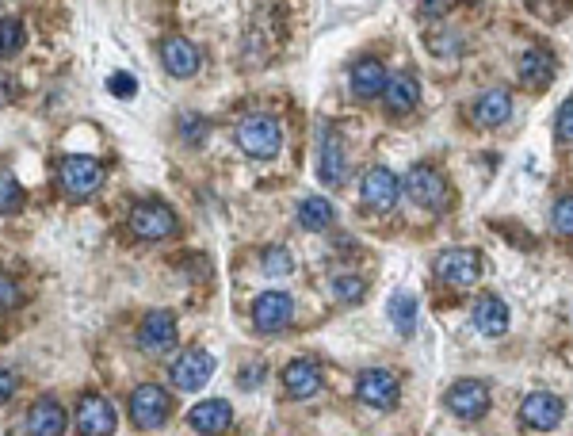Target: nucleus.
Segmentation results:
<instances>
[{
  "label": "nucleus",
  "mask_w": 573,
  "mask_h": 436,
  "mask_svg": "<svg viewBox=\"0 0 573 436\" xmlns=\"http://www.w3.org/2000/svg\"><path fill=\"white\" fill-rule=\"evenodd\" d=\"M237 150L256 157V161H268L283 150V127H279L276 115H245L237 123Z\"/></svg>",
  "instance_id": "nucleus-1"
},
{
  "label": "nucleus",
  "mask_w": 573,
  "mask_h": 436,
  "mask_svg": "<svg viewBox=\"0 0 573 436\" xmlns=\"http://www.w3.org/2000/svg\"><path fill=\"white\" fill-rule=\"evenodd\" d=\"M58 180H62L65 196L69 199H88L100 192V184H104V165L100 161H92V157H81V153H73V157H62V165H58Z\"/></svg>",
  "instance_id": "nucleus-2"
},
{
  "label": "nucleus",
  "mask_w": 573,
  "mask_h": 436,
  "mask_svg": "<svg viewBox=\"0 0 573 436\" xmlns=\"http://www.w3.org/2000/svg\"><path fill=\"white\" fill-rule=\"evenodd\" d=\"M172 414V398L165 394V387L157 383H142L138 391L130 394V421L142 429V433H153L161 429Z\"/></svg>",
  "instance_id": "nucleus-3"
},
{
  "label": "nucleus",
  "mask_w": 573,
  "mask_h": 436,
  "mask_svg": "<svg viewBox=\"0 0 573 436\" xmlns=\"http://www.w3.org/2000/svg\"><path fill=\"white\" fill-rule=\"evenodd\" d=\"M436 276L447 287H474L482 280V253L478 249H444L436 257Z\"/></svg>",
  "instance_id": "nucleus-4"
},
{
  "label": "nucleus",
  "mask_w": 573,
  "mask_h": 436,
  "mask_svg": "<svg viewBox=\"0 0 573 436\" xmlns=\"http://www.w3.org/2000/svg\"><path fill=\"white\" fill-rule=\"evenodd\" d=\"M291 318H295V299L287 291H264L253 303V326L264 337L283 333V329L291 326Z\"/></svg>",
  "instance_id": "nucleus-5"
},
{
  "label": "nucleus",
  "mask_w": 573,
  "mask_h": 436,
  "mask_svg": "<svg viewBox=\"0 0 573 436\" xmlns=\"http://www.w3.org/2000/svg\"><path fill=\"white\" fill-rule=\"evenodd\" d=\"M402 192L417 207H428V211H440L447 207V180L436 169H428V165H417V169H409V176L402 180Z\"/></svg>",
  "instance_id": "nucleus-6"
},
{
  "label": "nucleus",
  "mask_w": 573,
  "mask_h": 436,
  "mask_svg": "<svg viewBox=\"0 0 573 436\" xmlns=\"http://www.w3.org/2000/svg\"><path fill=\"white\" fill-rule=\"evenodd\" d=\"M130 234L138 241H165L176 234V215L165 203H138L130 211Z\"/></svg>",
  "instance_id": "nucleus-7"
},
{
  "label": "nucleus",
  "mask_w": 573,
  "mask_h": 436,
  "mask_svg": "<svg viewBox=\"0 0 573 436\" xmlns=\"http://www.w3.org/2000/svg\"><path fill=\"white\" fill-rule=\"evenodd\" d=\"M211 375H214V356L211 352H203V349H184V356L172 364L169 371V379H172V387L176 391H203L207 383H211Z\"/></svg>",
  "instance_id": "nucleus-8"
},
{
  "label": "nucleus",
  "mask_w": 573,
  "mask_h": 436,
  "mask_svg": "<svg viewBox=\"0 0 573 436\" xmlns=\"http://www.w3.org/2000/svg\"><path fill=\"white\" fill-rule=\"evenodd\" d=\"M444 406L463 421H482L489 410V387L478 379H459L451 391L444 394Z\"/></svg>",
  "instance_id": "nucleus-9"
},
{
  "label": "nucleus",
  "mask_w": 573,
  "mask_h": 436,
  "mask_svg": "<svg viewBox=\"0 0 573 436\" xmlns=\"http://www.w3.org/2000/svg\"><path fill=\"white\" fill-rule=\"evenodd\" d=\"M562 414H566V406H562V398L551 391H535L520 402V421H524L528 429H535V433L558 429V425H562Z\"/></svg>",
  "instance_id": "nucleus-10"
},
{
  "label": "nucleus",
  "mask_w": 573,
  "mask_h": 436,
  "mask_svg": "<svg viewBox=\"0 0 573 436\" xmlns=\"http://www.w3.org/2000/svg\"><path fill=\"white\" fill-rule=\"evenodd\" d=\"M398 196H402V180L390 169H382V165L367 169V176L360 180V199L363 207H371V211H390L398 203Z\"/></svg>",
  "instance_id": "nucleus-11"
},
{
  "label": "nucleus",
  "mask_w": 573,
  "mask_h": 436,
  "mask_svg": "<svg viewBox=\"0 0 573 436\" xmlns=\"http://www.w3.org/2000/svg\"><path fill=\"white\" fill-rule=\"evenodd\" d=\"M73 425H77V433H85V436H107L119 429L115 410H111V402H107L104 394H85V398L77 402Z\"/></svg>",
  "instance_id": "nucleus-12"
},
{
  "label": "nucleus",
  "mask_w": 573,
  "mask_h": 436,
  "mask_svg": "<svg viewBox=\"0 0 573 436\" xmlns=\"http://www.w3.org/2000/svg\"><path fill=\"white\" fill-rule=\"evenodd\" d=\"M176 345V318L169 310H153L138 326V349L146 356H165Z\"/></svg>",
  "instance_id": "nucleus-13"
},
{
  "label": "nucleus",
  "mask_w": 573,
  "mask_h": 436,
  "mask_svg": "<svg viewBox=\"0 0 573 436\" xmlns=\"http://www.w3.org/2000/svg\"><path fill=\"white\" fill-rule=\"evenodd\" d=\"M356 394H360L363 406H375V410H394V406H398V394H402V387H398V379H394L390 371L371 368V371H363V375H360Z\"/></svg>",
  "instance_id": "nucleus-14"
},
{
  "label": "nucleus",
  "mask_w": 573,
  "mask_h": 436,
  "mask_svg": "<svg viewBox=\"0 0 573 436\" xmlns=\"http://www.w3.org/2000/svg\"><path fill=\"white\" fill-rule=\"evenodd\" d=\"M23 429L31 436H62L69 429V414L58 398H39L23 417Z\"/></svg>",
  "instance_id": "nucleus-15"
},
{
  "label": "nucleus",
  "mask_w": 573,
  "mask_h": 436,
  "mask_svg": "<svg viewBox=\"0 0 573 436\" xmlns=\"http://www.w3.org/2000/svg\"><path fill=\"white\" fill-rule=\"evenodd\" d=\"M554 73H558V62H554L551 50H543V46H531V50H524V54L516 58V77H520V85L535 88V92L551 85Z\"/></svg>",
  "instance_id": "nucleus-16"
},
{
  "label": "nucleus",
  "mask_w": 573,
  "mask_h": 436,
  "mask_svg": "<svg viewBox=\"0 0 573 436\" xmlns=\"http://www.w3.org/2000/svg\"><path fill=\"white\" fill-rule=\"evenodd\" d=\"M321 387H325V375H321V368L314 360H291L283 368V391L291 394V398H298V402L321 394Z\"/></svg>",
  "instance_id": "nucleus-17"
},
{
  "label": "nucleus",
  "mask_w": 573,
  "mask_h": 436,
  "mask_svg": "<svg viewBox=\"0 0 573 436\" xmlns=\"http://www.w3.org/2000/svg\"><path fill=\"white\" fill-rule=\"evenodd\" d=\"M199 50H195V43H188V39H180V35H172V39H165L161 43V66H165V73L169 77H176V81H184V77H195L199 73Z\"/></svg>",
  "instance_id": "nucleus-18"
},
{
  "label": "nucleus",
  "mask_w": 573,
  "mask_h": 436,
  "mask_svg": "<svg viewBox=\"0 0 573 436\" xmlns=\"http://www.w3.org/2000/svg\"><path fill=\"white\" fill-rule=\"evenodd\" d=\"M474 127H482V131H493V127H501V123H509L512 119V96L505 88H489L482 92L478 100H474Z\"/></svg>",
  "instance_id": "nucleus-19"
},
{
  "label": "nucleus",
  "mask_w": 573,
  "mask_h": 436,
  "mask_svg": "<svg viewBox=\"0 0 573 436\" xmlns=\"http://www.w3.org/2000/svg\"><path fill=\"white\" fill-rule=\"evenodd\" d=\"M188 425L195 433H226V429L234 425V410H230V402L211 398V402H199V406L191 410Z\"/></svg>",
  "instance_id": "nucleus-20"
},
{
  "label": "nucleus",
  "mask_w": 573,
  "mask_h": 436,
  "mask_svg": "<svg viewBox=\"0 0 573 436\" xmlns=\"http://www.w3.org/2000/svg\"><path fill=\"white\" fill-rule=\"evenodd\" d=\"M382 104L390 115H409V111L421 104V88L413 77H386V88H382Z\"/></svg>",
  "instance_id": "nucleus-21"
},
{
  "label": "nucleus",
  "mask_w": 573,
  "mask_h": 436,
  "mask_svg": "<svg viewBox=\"0 0 573 436\" xmlns=\"http://www.w3.org/2000/svg\"><path fill=\"white\" fill-rule=\"evenodd\" d=\"M474 326L486 337H505L509 333V306L501 303L497 295H482L474 303Z\"/></svg>",
  "instance_id": "nucleus-22"
},
{
  "label": "nucleus",
  "mask_w": 573,
  "mask_h": 436,
  "mask_svg": "<svg viewBox=\"0 0 573 436\" xmlns=\"http://www.w3.org/2000/svg\"><path fill=\"white\" fill-rule=\"evenodd\" d=\"M318 176H321V184H329V188H340V184L348 180V161H344V146H340V138H333V134H325V138H321Z\"/></svg>",
  "instance_id": "nucleus-23"
},
{
  "label": "nucleus",
  "mask_w": 573,
  "mask_h": 436,
  "mask_svg": "<svg viewBox=\"0 0 573 436\" xmlns=\"http://www.w3.org/2000/svg\"><path fill=\"white\" fill-rule=\"evenodd\" d=\"M348 81H352V92L360 100H375V96H382V88H386V69H382L379 58H360L352 66V73H348Z\"/></svg>",
  "instance_id": "nucleus-24"
},
{
  "label": "nucleus",
  "mask_w": 573,
  "mask_h": 436,
  "mask_svg": "<svg viewBox=\"0 0 573 436\" xmlns=\"http://www.w3.org/2000/svg\"><path fill=\"white\" fill-rule=\"evenodd\" d=\"M298 226L318 234V230H329L333 226V203L325 196H310L298 203Z\"/></svg>",
  "instance_id": "nucleus-25"
},
{
  "label": "nucleus",
  "mask_w": 573,
  "mask_h": 436,
  "mask_svg": "<svg viewBox=\"0 0 573 436\" xmlns=\"http://www.w3.org/2000/svg\"><path fill=\"white\" fill-rule=\"evenodd\" d=\"M390 322L398 326L402 337H413V329H417V299L413 295H394L390 299Z\"/></svg>",
  "instance_id": "nucleus-26"
},
{
  "label": "nucleus",
  "mask_w": 573,
  "mask_h": 436,
  "mask_svg": "<svg viewBox=\"0 0 573 436\" xmlns=\"http://www.w3.org/2000/svg\"><path fill=\"white\" fill-rule=\"evenodd\" d=\"M23 43H27V31H23L20 20H0V58H12L20 54Z\"/></svg>",
  "instance_id": "nucleus-27"
},
{
  "label": "nucleus",
  "mask_w": 573,
  "mask_h": 436,
  "mask_svg": "<svg viewBox=\"0 0 573 436\" xmlns=\"http://www.w3.org/2000/svg\"><path fill=\"white\" fill-rule=\"evenodd\" d=\"M23 207V188L12 173H0V215H16Z\"/></svg>",
  "instance_id": "nucleus-28"
},
{
  "label": "nucleus",
  "mask_w": 573,
  "mask_h": 436,
  "mask_svg": "<svg viewBox=\"0 0 573 436\" xmlns=\"http://www.w3.org/2000/svg\"><path fill=\"white\" fill-rule=\"evenodd\" d=\"M333 295H337V303H360L363 295H367V280H360V276H337L333 280Z\"/></svg>",
  "instance_id": "nucleus-29"
},
{
  "label": "nucleus",
  "mask_w": 573,
  "mask_h": 436,
  "mask_svg": "<svg viewBox=\"0 0 573 436\" xmlns=\"http://www.w3.org/2000/svg\"><path fill=\"white\" fill-rule=\"evenodd\" d=\"M260 264H264V276H291V268H295L291 253H287L283 245H276V249H264Z\"/></svg>",
  "instance_id": "nucleus-30"
},
{
  "label": "nucleus",
  "mask_w": 573,
  "mask_h": 436,
  "mask_svg": "<svg viewBox=\"0 0 573 436\" xmlns=\"http://www.w3.org/2000/svg\"><path fill=\"white\" fill-rule=\"evenodd\" d=\"M551 222L562 238H573V196H562L558 203H554Z\"/></svg>",
  "instance_id": "nucleus-31"
},
{
  "label": "nucleus",
  "mask_w": 573,
  "mask_h": 436,
  "mask_svg": "<svg viewBox=\"0 0 573 436\" xmlns=\"http://www.w3.org/2000/svg\"><path fill=\"white\" fill-rule=\"evenodd\" d=\"M23 303L20 287H16V280L8 276V272H0V310H16V306Z\"/></svg>",
  "instance_id": "nucleus-32"
},
{
  "label": "nucleus",
  "mask_w": 573,
  "mask_h": 436,
  "mask_svg": "<svg viewBox=\"0 0 573 436\" xmlns=\"http://www.w3.org/2000/svg\"><path fill=\"white\" fill-rule=\"evenodd\" d=\"M554 134L562 138V142H573V100H566L558 115H554Z\"/></svg>",
  "instance_id": "nucleus-33"
},
{
  "label": "nucleus",
  "mask_w": 573,
  "mask_h": 436,
  "mask_svg": "<svg viewBox=\"0 0 573 436\" xmlns=\"http://www.w3.org/2000/svg\"><path fill=\"white\" fill-rule=\"evenodd\" d=\"M107 88H111V96H119V100H130V96L138 92V81H134V73H115V77L107 81Z\"/></svg>",
  "instance_id": "nucleus-34"
},
{
  "label": "nucleus",
  "mask_w": 573,
  "mask_h": 436,
  "mask_svg": "<svg viewBox=\"0 0 573 436\" xmlns=\"http://www.w3.org/2000/svg\"><path fill=\"white\" fill-rule=\"evenodd\" d=\"M12 394H16V371L0 368V406H4Z\"/></svg>",
  "instance_id": "nucleus-35"
},
{
  "label": "nucleus",
  "mask_w": 573,
  "mask_h": 436,
  "mask_svg": "<svg viewBox=\"0 0 573 436\" xmlns=\"http://www.w3.org/2000/svg\"><path fill=\"white\" fill-rule=\"evenodd\" d=\"M180 134H188L191 142H199V134H203V119H199V115H188V119L180 123Z\"/></svg>",
  "instance_id": "nucleus-36"
},
{
  "label": "nucleus",
  "mask_w": 573,
  "mask_h": 436,
  "mask_svg": "<svg viewBox=\"0 0 573 436\" xmlns=\"http://www.w3.org/2000/svg\"><path fill=\"white\" fill-rule=\"evenodd\" d=\"M8 100H12V81L0 77V104H8Z\"/></svg>",
  "instance_id": "nucleus-37"
}]
</instances>
